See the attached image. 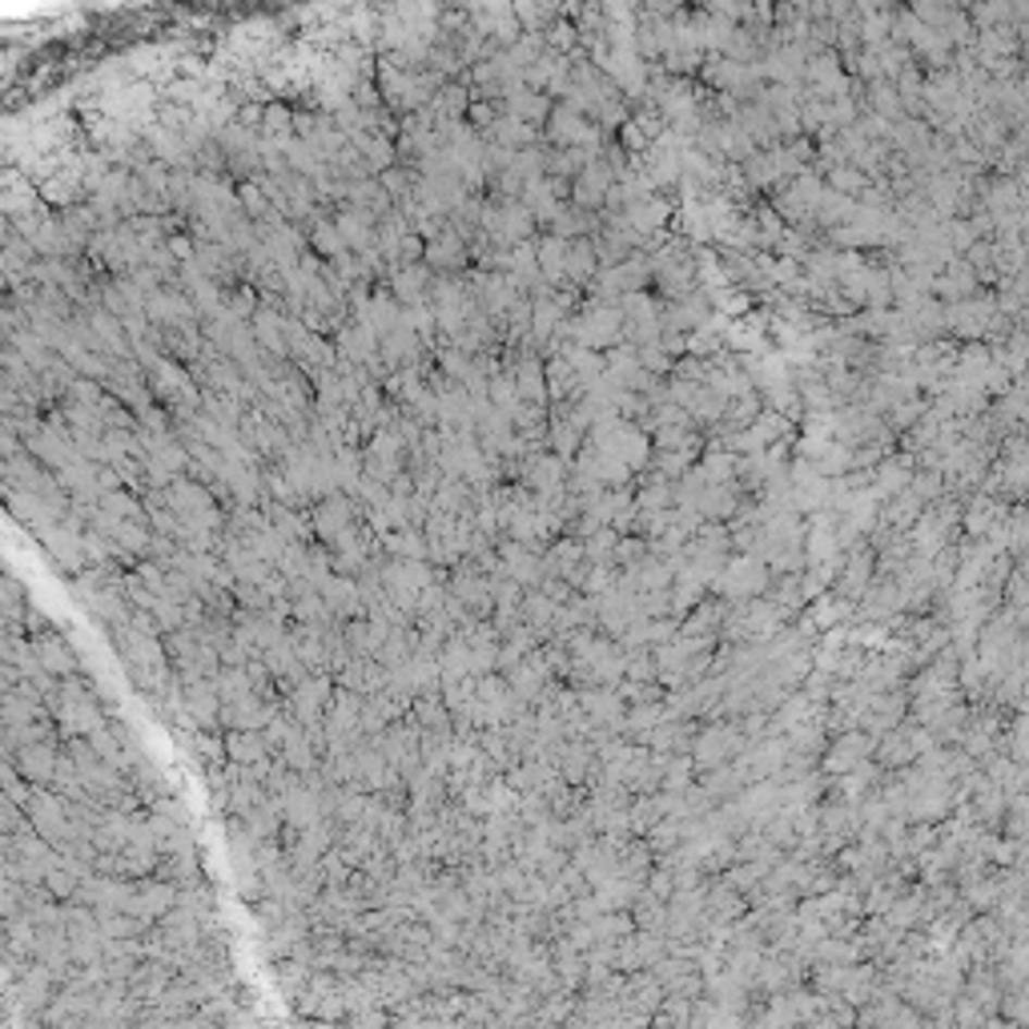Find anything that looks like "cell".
<instances>
[{"instance_id": "6da1fadb", "label": "cell", "mask_w": 1029, "mask_h": 1029, "mask_svg": "<svg viewBox=\"0 0 1029 1029\" xmlns=\"http://www.w3.org/2000/svg\"><path fill=\"white\" fill-rule=\"evenodd\" d=\"M744 744H748V736L740 732V724H712L708 732H699V736L692 740L687 756H692L696 768H716V765L736 760V756L744 753Z\"/></svg>"}, {"instance_id": "7a4b0ae2", "label": "cell", "mask_w": 1029, "mask_h": 1029, "mask_svg": "<svg viewBox=\"0 0 1029 1029\" xmlns=\"http://www.w3.org/2000/svg\"><path fill=\"white\" fill-rule=\"evenodd\" d=\"M772 571H768L765 559H756L753 551H744V559L736 563H724V571L716 575V592L728 595V599H753V595H765Z\"/></svg>"}, {"instance_id": "3957f363", "label": "cell", "mask_w": 1029, "mask_h": 1029, "mask_svg": "<svg viewBox=\"0 0 1029 1029\" xmlns=\"http://www.w3.org/2000/svg\"><path fill=\"white\" fill-rule=\"evenodd\" d=\"M872 748H877V740L872 736H865V732H845V736L836 740L829 753H825V772L841 777V772H848V768H857L860 760H869Z\"/></svg>"}, {"instance_id": "277c9868", "label": "cell", "mask_w": 1029, "mask_h": 1029, "mask_svg": "<svg viewBox=\"0 0 1029 1029\" xmlns=\"http://www.w3.org/2000/svg\"><path fill=\"white\" fill-rule=\"evenodd\" d=\"M1002 507L990 499H974V507H969V514H965V531H969V540H985V531L1002 519Z\"/></svg>"}, {"instance_id": "5b68a950", "label": "cell", "mask_w": 1029, "mask_h": 1029, "mask_svg": "<svg viewBox=\"0 0 1029 1029\" xmlns=\"http://www.w3.org/2000/svg\"><path fill=\"white\" fill-rule=\"evenodd\" d=\"M909 487V471H901L897 462L893 467H884L881 471V491L884 495H897V491H905Z\"/></svg>"}]
</instances>
